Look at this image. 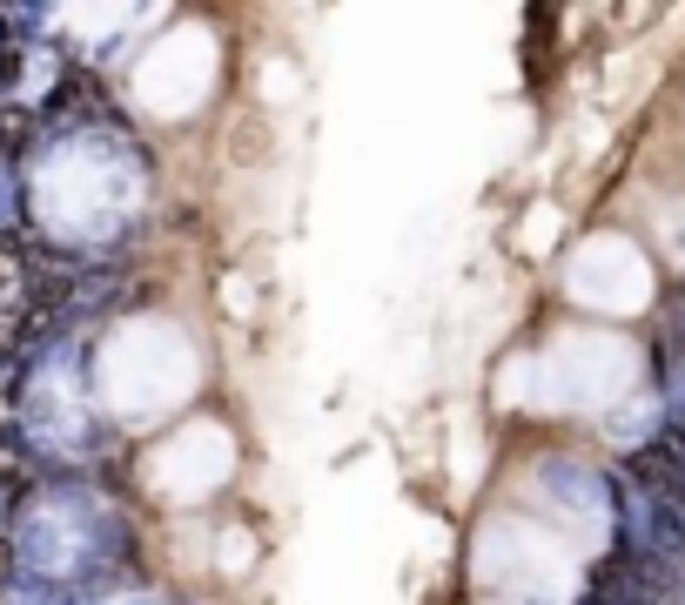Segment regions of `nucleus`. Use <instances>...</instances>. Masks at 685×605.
Masks as SVG:
<instances>
[]
</instances>
